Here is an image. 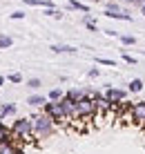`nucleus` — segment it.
<instances>
[{
	"instance_id": "f3484780",
	"label": "nucleus",
	"mask_w": 145,
	"mask_h": 154,
	"mask_svg": "<svg viewBox=\"0 0 145 154\" xmlns=\"http://www.w3.org/2000/svg\"><path fill=\"white\" fill-rule=\"evenodd\" d=\"M42 14H45V16H51V18H63V16H65V14H63V11H60V9H58V7H49V9H42Z\"/></svg>"
},
{
	"instance_id": "1a4fd4ad",
	"label": "nucleus",
	"mask_w": 145,
	"mask_h": 154,
	"mask_svg": "<svg viewBox=\"0 0 145 154\" xmlns=\"http://www.w3.org/2000/svg\"><path fill=\"white\" fill-rule=\"evenodd\" d=\"M49 49L54 54H76L78 47H74V45H51Z\"/></svg>"
},
{
	"instance_id": "b1692460",
	"label": "nucleus",
	"mask_w": 145,
	"mask_h": 154,
	"mask_svg": "<svg viewBox=\"0 0 145 154\" xmlns=\"http://www.w3.org/2000/svg\"><path fill=\"white\" fill-rule=\"evenodd\" d=\"M123 60H125L127 65H136V58H134V56H130L125 49H123Z\"/></svg>"
},
{
	"instance_id": "39448f33",
	"label": "nucleus",
	"mask_w": 145,
	"mask_h": 154,
	"mask_svg": "<svg viewBox=\"0 0 145 154\" xmlns=\"http://www.w3.org/2000/svg\"><path fill=\"white\" fill-rule=\"evenodd\" d=\"M125 96H127L125 89H119V87H107V89H105V98L110 100V103H114V105L123 103V100H125Z\"/></svg>"
},
{
	"instance_id": "7ed1b4c3",
	"label": "nucleus",
	"mask_w": 145,
	"mask_h": 154,
	"mask_svg": "<svg viewBox=\"0 0 145 154\" xmlns=\"http://www.w3.org/2000/svg\"><path fill=\"white\" fill-rule=\"evenodd\" d=\"M98 114V109H96V103L92 100V96L83 98L76 103V121H85V119H94V116Z\"/></svg>"
},
{
	"instance_id": "cd10ccee",
	"label": "nucleus",
	"mask_w": 145,
	"mask_h": 154,
	"mask_svg": "<svg viewBox=\"0 0 145 154\" xmlns=\"http://www.w3.org/2000/svg\"><path fill=\"white\" fill-rule=\"evenodd\" d=\"M116 2H123V5H134L136 0H116Z\"/></svg>"
},
{
	"instance_id": "393cba45",
	"label": "nucleus",
	"mask_w": 145,
	"mask_h": 154,
	"mask_svg": "<svg viewBox=\"0 0 145 154\" xmlns=\"http://www.w3.org/2000/svg\"><path fill=\"white\" fill-rule=\"evenodd\" d=\"M9 18H11V20H23L25 11H14V14H9Z\"/></svg>"
},
{
	"instance_id": "c85d7f7f",
	"label": "nucleus",
	"mask_w": 145,
	"mask_h": 154,
	"mask_svg": "<svg viewBox=\"0 0 145 154\" xmlns=\"http://www.w3.org/2000/svg\"><path fill=\"white\" fill-rule=\"evenodd\" d=\"M16 154H25V150H23L20 145H16Z\"/></svg>"
},
{
	"instance_id": "a878e982",
	"label": "nucleus",
	"mask_w": 145,
	"mask_h": 154,
	"mask_svg": "<svg viewBox=\"0 0 145 154\" xmlns=\"http://www.w3.org/2000/svg\"><path fill=\"white\" fill-rule=\"evenodd\" d=\"M98 74H100V72H98V67H92V69L87 72V76H89V78H98Z\"/></svg>"
},
{
	"instance_id": "c756f323",
	"label": "nucleus",
	"mask_w": 145,
	"mask_h": 154,
	"mask_svg": "<svg viewBox=\"0 0 145 154\" xmlns=\"http://www.w3.org/2000/svg\"><path fill=\"white\" fill-rule=\"evenodd\" d=\"M134 5H136V7H143V5H145V0H136Z\"/></svg>"
},
{
	"instance_id": "7c9ffc66",
	"label": "nucleus",
	"mask_w": 145,
	"mask_h": 154,
	"mask_svg": "<svg viewBox=\"0 0 145 154\" xmlns=\"http://www.w3.org/2000/svg\"><path fill=\"white\" fill-rule=\"evenodd\" d=\"M5 81H7V78H5V76H0V87L5 85Z\"/></svg>"
},
{
	"instance_id": "473e14b6",
	"label": "nucleus",
	"mask_w": 145,
	"mask_h": 154,
	"mask_svg": "<svg viewBox=\"0 0 145 154\" xmlns=\"http://www.w3.org/2000/svg\"><path fill=\"white\" fill-rule=\"evenodd\" d=\"M89 2H105V0H89Z\"/></svg>"
},
{
	"instance_id": "6ab92c4d",
	"label": "nucleus",
	"mask_w": 145,
	"mask_h": 154,
	"mask_svg": "<svg viewBox=\"0 0 145 154\" xmlns=\"http://www.w3.org/2000/svg\"><path fill=\"white\" fill-rule=\"evenodd\" d=\"M121 42L125 47H132V45H136V36H130V34H121Z\"/></svg>"
},
{
	"instance_id": "9d476101",
	"label": "nucleus",
	"mask_w": 145,
	"mask_h": 154,
	"mask_svg": "<svg viewBox=\"0 0 145 154\" xmlns=\"http://www.w3.org/2000/svg\"><path fill=\"white\" fill-rule=\"evenodd\" d=\"M67 7H69V9H74V11H80L83 16H87V14H89V5L80 2V0H69Z\"/></svg>"
},
{
	"instance_id": "9b49d317",
	"label": "nucleus",
	"mask_w": 145,
	"mask_h": 154,
	"mask_svg": "<svg viewBox=\"0 0 145 154\" xmlns=\"http://www.w3.org/2000/svg\"><path fill=\"white\" fill-rule=\"evenodd\" d=\"M65 98V92H63L60 87H54L49 89V94H47V100H54V103H58V100H63Z\"/></svg>"
},
{
	"instance_id": "6e6552de",
	"label": "nucleus",
	"mask_w": 145,
	"mask_h": 154,
	"mask_svg": "<svg viewBox=\"0 0 145 154\" xmlns=\"http://www.w3.org/2000/svg\"><path fill=\"white\" fill-rule=\"evenodd\" d=\"M89 92H92V89H87V87H72V89H67V92H65V96L69 100H74V103H78V100L87 98Z\"/></svg>"
},
{
	"instance_id": "f257e3e1",
	"label": "nucleus",
	"mask_w": 145,
	"mask_h": 154,
	"mask_svg": "<svg viewBox=\"0 0 145 154\" xmlns=\"http://www.w3.org/2000/svg\"><path fill=\"white\" fill-rule=\"evenodd\" d=\"M11 134H14V143L16 141H34L36 134H34V121L27 119V116H23V119H16L11 123Z\"/></svg>"
},
{
	"instance_id": "f03ea898",
	"label": "nucleus",
	"mask_w": 145,
	"mask_h": 154,
	"mask_svg": "<svg viewBox=\"0 0 145 154\" xmlns=\"http://www.w3.org/2000/svg\"><path fill=\"white\" fill-rule=\"evenodd\" d=\"M31 121H34V134L36 139H49V136L56 132V123L49 119L47 114H34L31 116Z\"/></svg>"
},
{
	"instance_id": "dca6fc26",
	"label": "nucleus",
	"mask_w": 145,
	"mask_h": 154,
	"mask_svg": "<svg viewBox=\"0 0 145 154\" xmlns=\"http://www.w3.org/2000/svg\"><path fill=\"white\" fill-rule=\"evenodd\" d=\"M83 25H85V27H87L89 31H98V27H96V20L92 18V16H83Z\"/></svg>"
},
{
	"instance_id": "4468645a",
	"label": "nucleus",
	"mask_w": 145,
	"mask_h": 154,
	"mask_svg": "<svg viewBox=\"0 0 145 154\" xmlns=\"http://www.w3.org/2000/svg\"><path fill=\"white\" fill-rule=\"evenodd\" d=\"M16 114V103H5L2 105V114H0V121H5L7 116H14Z\"/></svg>"
},
{
	"instance_id": "4be33fe9",
	"label": "nucleus",
	"mask_w": 145,
	"mask_h": 154,
	"mask_svg": "<svg viewBox=\"0 0 145 154\" xmlns=\"http://www.w3.org/2000/svg\"><path fill=\"white\" fill-rule=\"evenodd\" d=\"M96 63H98V65H107V67H116V60H112V58H96Z\"/></svg>"
},
{
	"instance_id": "5701e85b",
	"label": "nucleus",
	"mask_w": 145,
	"mask_h": 154,
	"mask_svg": "<svg viewBox=\"0 0 145 154\" xmlns=\"http://www.w3.org/2000/svg\"><path fill=\"white\" fill-rule=\"evenodd\" d=\"M40 85H42L40 78H29V81H27V87H31V89H38Z\"/></svg>"
},
{
	"instance_id": "72a5a7b5",
	"label": "nucleus",
	"mask_w": 145,
	"mask_h": 154,
	"mask_svg": "<svg viewBox=\"0 0 145 154\" xmlns=\"http://www.w3.org/2000/svg\"><path fill=\"white\" fill-rule=\"evenodd\" d=\"M0 114H2V105H0Z\"/></svg>"
},
{
	"instance_id": "f8f14e48",
	"label": "nucleus",
	"mask_w": 145,
	"mask_h": 154,
	"mask_svg": "<svg viewBox=\"0 0 145 154\" xmlns=\"http://www.w3.org/2000/svg\"><path fill=\"white\" fill-rule=\"evenodd\" d=\"M25 5L29 7H42V9H49V7H56L51 0H25Z\"/></svg>"
},
{
	"instance_id": "ddd939ff",
	"label": "nucleus",
	"mask_w": 145,
	"mask_h": 154,
	"mask_svg": "<svg viewBox=\"0 0 145 154\" xmlns=\"http://www.w3.org/2000/svg\"><path fill=\"white\" fill-rule=\"evenodd\" d=\"M27 103L34 105V107H38V105L47 103V96H42V94H31V96H27Z\"/></svg>"
},
{
	"instance_id": "aec40b11",
	"label": "nucleus",
	"mask_w": 145,
	"mask_h": 154,
	"mask_svg": "<svg viewBox=\"0 0 145 154\" xmlns=\"http://www.w3.org/2000/svg\"><path fill=\"white\" fill-rule=\"evenodd\" d=\"M105 11H123L121 9V2H116V0H110V2H105Z\"/></svg>"
},
{
	"instance_id": "423d86ee",
	"label": "nucleus",
	"mask_w": 145,
	"mask_h": 154,
	"mask_svg": "<svg viewBox=\"0 0 145 154\" xmlns=\"http://www.w3.org/2000/svg\"><path fill=\"white\" fill-rule=\"evenodd\" d=\"M130 119L134 121V123H138V125L145 123V100H143V103H134V105H132Z\"/></svg>"
},
{
	"instance_id": "0eeeda50",
	"label": "nucleus",
	"mask_w": 145,
	"mask_h": 154,
	"mask_svg": "<svg viewBox=\"0 0 145 154\" xmlns=\"http://www.w3.org/2000/svg\"><path fill=\"white\" fill-rule=\"evenodd\" d=\"M58 103H60L63 114H65L67 121H76V103H74V100H69V98L65 96L63 100H58Z\"/></svg>"
},
{
	"instance_id": "2f4dec72",
	"label": "nucleus",
	"mask_w": 145,
	"mask_h": 154,
	"mask_svg": "<svg viewBox=\"0 0 145 154\" xmlns=\"http://www.w3.org/2000/svg\"><path fill=\"white\" fill-rule=\"evenodd\" d=\"M138 9H141V14L145 16V5H143V7H138Z\"/></svg>"
},
{
	"instance_id": "412c9836",
	"label": "nucleus",
	"mask_w": 145,
	"mask_h": 154,
	"mask_svg": "<svg viewBox=\"0 0 145 154\" xmlns=\"http://www.w3.org/2000/svg\"><path fill=\"white\" fill-rule=\"evenodd\" d=\"M7 81H9V83H14V85H20V83H23V74L14 72V74H9V76H7Z\"/></svg>"
},
{
	"instance_id": "a211bd4d",
	"label": "nucleus",
	"mask_w": 145,
	"mask_h": 154,
	"mask_svg": "<svg viewBox=\"0 0 145 154\" xmlns=\"http://www.w3.org/2000/svg\"><path fill=\"white\" fill-rule=\"evenodd\" d=\"M11 45H14V38H11V36L0 34V49H7V47H11Z\"/></svg>"
},
{
	"instance_id": "20e7f679",
	"label": "nucleus",
	"mask_w": 145,
	"mask_h": 154,
	"mask_svg": "<svg viewBox=\"0 0 145 154\" xmlns=\"http://www.w3.org/2000/svg\"><path fill=\"white\" fill-rule=\"evenodd\" d=\"M42 114H47V116H49V119H51L56 125H65V123H67L65 114H63V107H60V103H54V100H47V103L42 105Z\"/></svg>"
},
{
	"instance_id": "bb28decb",
	"label": "nucleus",
	"mask_w": 145,
	"mask_h": 154,
	"mask_svg": "<svg viewBox=\"0 0 145 154\" xmlns=\"http://www.w3.org/2000/svg\"><path fill=\"white\" fill-rule=\"evenodd\" d=\"M105 34H107V36H114V38H116V36L121 38V34H119V31H114V29H105Z\"/></svg>"
},
{
	"instance_id": "2eb2a0df",
	"label": "nucleus",
	"mask_w": 145,
	"mask_h": 154,
	"mask_svg": "<svg viewBox=\"0 0 145 154\" xmlns=\"http://www.w3.org/2000/svg\"><path fill=\"white\" fill-rule=\"evenodd\" d=\"M127 89H130V92H134V94H138V92L143 89V81H141V78H134V81H130Z\"/></svg>"
}]
</instances>
